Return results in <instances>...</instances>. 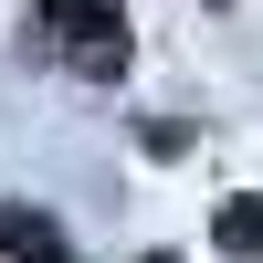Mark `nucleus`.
<instances>
[{"label":"nucleus","instance_id":"f257e3e1","mask_svg":"<svg viewBox=\"0 0 263 263\" xmlns=\"http://www.w3.org/2000/svg\"><path fill=\"white\" fill-rule=\"evenodd\" d=\"M42 21H53V42H63L74 74H116L126 63V11L116 0H42Z\"/></svg>","mask_w":263,"mask_h":263},{"label":"nucleus","instance_id":"f03ea898","mask_svg":"<svg viewBox=\"0 0 263 263\" xmlns=\"http://www.w3.org/2000/svg\"><path fill=\"white\" fill-rule=\"evenodd\" d=\"M0 253L11 263H74V242H63L42 211H0Z\"/></svg>","mask_w":263,"mask_h":263},{"label":"nucleus","instance_id":"7ed1b4c3","mask_svg":"<svg viewBox=\"0 0 263 263\" xmlns=\"http://www.w3.org/2000/svg\"><path fill=\"white\" fill-rule=\"evenodd\" d=\"M211 242H221L232 263H263V190H242V200H221V221H211Z\"/></svg>","mask_w":263,"mask_h":263},{"label":"nucleus","instance_id":"20e7f679","mask_svg":"<svg viewBox=\"0 0 263 263\" xmlns=\"http://www.w3.org/2000/svg\"><path fill=\"white\" fill-rule=\"evenodd\" d=\"M147 263H179V253H147Z\"/></svg>","mask_w":263,"mask_h":263}]
</instances>
